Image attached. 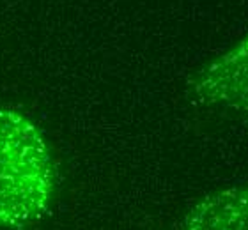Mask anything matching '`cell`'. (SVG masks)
Segmentation results:
<instances>
[{
  "label": "cell",
  "instance_id": "cell-1",
  "mask_svg": "<svg viewBox=\"0 0 248 230\" xmlns=\"http://www.w3.org/2000/svg\"><path fill=\"white\" fill-rule=\"evenodd\" d=\"M57 169L43 131L25 113L0 108V229H20L48 211Z\"/></svg>",
  "mask_w": 248,
  "mask_h": 230
},
{
  "label": "cell",
  "instance_id": "cell-2",
  "mask_svg": "<svg viewBox=\"0 0 248 230\" xmlns=\"http://www.w3.org/2000/svg\"><path fill=\"white\" fill-rule=\"evenodd\" d=\"M191 91L204 105L248 113V36L202 67Z\"/></svg>",
  "mask_w": 248,
  "mask_h": 230
},
{
  "label": "cell",
  "instance_id": "cell-3",
  "mask_svg": "<svg viewBox=\"0 0 248 230\" xmlns=\"http://www.w3.org/2000/svg\"><path fill=\"white\" fill-rule=\"evenodd\" d=\"M183 230H248V184H238L202 199Z\"/></svg>",
  "mask_w": 248,
  "mask_h": 230
}]
</instances>
